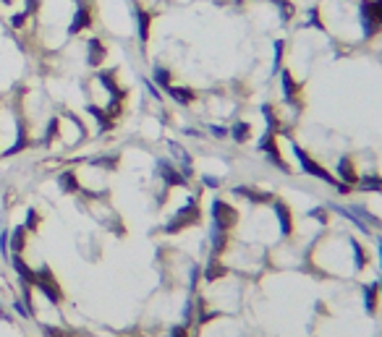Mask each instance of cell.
I'll use <instances>...</instances> for the list:
<instances>
[{
  "label": "cell",
  "instance_id": "52a82bcc",
  "mask_svg": "<svg viewBox=\"0 0 382 337\" xmlns=\"http://www.w3.org/2000/svg\"><path fill=\"white\" fill-rule=\"evenodd\" d=\"M157 172H160V178H163L165 186H183V183H186V178H183L168 160H160L157 162Z\"/></svg>",
  "mask_w": 382,
  "mask_h": 337
},
{
  "label": "cell",
  "instance_id": "3957f363",
  "mask_svg": "<svg viewBox=\"0 0 382 337\" xmlns=\"http://www.w3.org/2000/svg\"><path fill=\"white\" fill-rule=\"evenodd\" d=\"M212 220H215V228L228 230L230 225L236 222V209H233V206H228L225 202L215 199V204H212Z\"/></svg>",
  "mask_w": 382,
  "mask_h": 337
},
{
  "label": "cell",
  "instance_id": "9a60e30c",
  "mask_svg": "<svg viewBox=\"0 0 382 337\" xmlns=\"http://www.w3.org/2000/svg\"><path fill=\"white\" fill-rule=\"evenodd\" d=\"M136 24H139V40H142V44L149 40V24H152V18H149L147 10L139 8L136 10Z\"/></svg>",
  "mask_w": 382,
  "mask_h": 337
},
{
  "label": "cell",
  "instance_id": "d6a6232c",
  "mask_svg": "<svg viewBox=\"0 0 382 337\" xmlns=\"http://www.w3.org/2000/svg\"><path fill=\"white\" fill-rule=\"evenodd\" d=\"M379 251H382V240H379Z\"/></svg>",
  "mask_w": 382,
  "mask_h": 337
},
{
  "label": "cell",
  "instance_id": "8992f818",
  "mask_svg": "<svg viewBox=\"0 0 382 337\" xmlns=\"http://www.w3.org/2000/svg\"><path fill=\"white\" fill-rule=\"evenodd\" d=\"M87 48H89V52H87V66H89V68H100V66H102V60L108 58L105 44H102L97 37H92V40L87 42Z\"/></svg>",
  "mask_w": 382,
  "mask_h": 337
},
{
  "label": "cell",
  "instance_id": "2e32d148",
  "mask_svg": "<svg viewBox=\"0 0 382 337\" xmlns=\"http://www.w3.org/2000/svg\"><path fill=\"white\" fill-rule=\"evenodd\" d=\"M364 18H374L377 24H382V0H374V3H364L361 6Z\"/></svg>",
  "mask_w": 382,
  "mask_h": 337
},
{
  "label": "cell",
  "instance_id": "8fae6325",
  "mask_svg": "<svg viewBox=\"0 0 382 337\" xmlns=\"http://www.w3.org/2000/svg\"><path fill=\"white\" fill-rule=\"evenodd\" d=\"M296 154H298V160H301V165H304V170H309L314 178H319V180H327V183H335V178L330 176V172H327L325 168H319L317 162H311V160H309L304 152H301V149H296Z\"/></svg>",
  "mask_w": 382,
  "mask_h": 337
},
{
  "label": "cell",
  "instance_id": "ba28073f",
  "mask_svg": "<svg viewBox=\"0 0 382 337\" xmlns=\"http://www.w3.org/2000/svg\"><path fill=\"white\" fill-rule=\"evenodd\" d=\"M87 112L97 120V131H100V134H108V131L113 128V126H115V120L108 118L105 108H100V104H95V102H89V104H87Z\"/></svg>",
  "mask_w": 382,
  "mask_h": 337
},
{
  "label": "cell",
  "instance_id": "44dd1931",
  "mask_svg": "<svg viewBox=\"0 0 382 337\" xmlns=\"http://www.w3.org/2000/svg\"><path fill=\"white\" fill-rule=\"evenodd\" d=\"M14 311L19 314L21 319H32V311H29V306H27L21 298H19V300H14Z\"/></svg>",
  "mask_w": 382,
  "mask_h": 337
},
{
  "label": "cell",
  "instance_id": "1f68e13d",
  "mask_svg": "<svg viewBox=\"0 0 382 337\" xmlns=\"http://www.w3.org/2000/svg\"><path fill=\"white\" fill-rule=\"evenodd\" d=\"M3 3H6V6H8V3H11V0H3Z\"/></svg>",
  "mask_w": 382,
  "mask_h": 337
},
{
  "label": "cell",
  "instance_id": "6da1fadb",
  "mask_svg": "<svg viewBox=\"0 0 382 337\" xmlns=\"http://www.w3.org/2000/svg\"><path fill=\"white\" fill-rule=\"evenodd\" d=\"M32 288H37L40 293L45 296V300H50V306H61V300H63V290L61 285H58L55 280V274L48 264L40 266V270H34V282Z\"/></svg>",
  "mask_w": 382,
  "mask_h": 337
},
{
  "label": "cell",
  "instance_id": "d4e9b609",
  "mask_svg": "<svg viewBox=\"0 0 382 337\" xmlns=\"http://www.w3.org/2000/svg\"><path fill=\"white\" fill-rule=\"evenodd\" d=\"M168 334H170V337H189V330L183 327V324H176V327H170Z\"/></svg>",
  "mask_w": 382,
  "mask_h": 337
},
{
  "label": "cell",
  "instance_id": "4dcf8cb0",
  "mask_svg": "<svg viewBox=\"0 0 382 337\" xmlns=\"http://www.w3.org/2000/svg\"><path fill=\"white\" fill-rule=\"evenodd\" d=\"M0 319H3V322H11V314H6L3 308H0Z\"/></svg>",
  "mask_w": 382,
  "mask_h": 337
},
{
  "label": "cell",
  "instance_id": "603a6c76",
  "mask_svg": "<svg viewBox=\"0 0 382 337\" xmlns=\"http://www.w3.org/2000/svg\"><path fill=\"white\" fill-rule=\"evenodd\" d=\"M277 214H280V225H283V230L288 233V230H291V214H288V209H285L283 204H277Z\"/></svg>",
  "mask_w": 382,
  "mask_h": 337
},
{
  "label": "cell",
  "instance_id": "f1b7e54d",
  "mask_svg": "<svg viewBox=\"0 0 382 337\" xmlns=\"http://www.w3.org/2000/svg\"><path fill=\"white\" fill-rule=\"evenodd\" d=\"M361 186H364V188H382V180H361Z\"/></svg>",
  "mask_w": 382,
  "mask_h": 337
},
{
  "label": "cell",
  "instance_id": "cb8c5ba5",
  "mask_svg": "<svg viewBox=\"0 0 382 337\" xmlns=\"http://www.w3.org/2000/svg\"><path fill=\"white\" fill-rule=\"evenodd\" d=\"M11 246H8V230H3V233H0V254H3V259L8 262L11 259Z\"/></svg>",
  "mask_w": 382,
  "mask_h": 337
},
{
  "label": "cell",
  "instance_id": "e0dca14e",
  "mask_svg": "<svg viewBox=\"0 0 382 337\" xmlns=\"http://www.w3.org/2000/svg\"><path fill=\"white\" fill-rule=\"evenodd\" d=\"M24 228H27V233H37V228H40V212L34 206H27V220H24Z\"/></svg>",
  "mask_w": 382,
  "mask_h": 337
},
{
  "label": "cell",
  "instance_id": "f546056e",
  "mask_svg": "<svg viewBox=\"0 0 382 337\" xmlns=\"http://www.w3.org/2000/svg\"><path fill=\"white\" fill-rule=\"evenodd\" d=\"M210 131H212V134H215V136H217V138H220V136H225V134H228V131H225V128H220V126H210Z\"/></svg>",
  "mask_w": 382,
  "mask_h": 337
},
{
  "label": "cell",
  "instance_id": "d6986e66",
  "mask_svg": "<svg viewBox=\"0 0 382 337\" xmlns=\"http://www.w3.org/2000/svg\"><path fill=\"white\" fill-rule=\"evenodd\" d=\"M340 178H343V180H348V183H353V180H356V176H353V168H351V162H348V160H343V162H340Z\"/></svg>",
  "mask_w": 382,
  "mask_h": 337
},
{
  "label": "cell",
  "instance_id": "7402d4cb",
  "mask_svg": "<svg viewBox=\"0 0 382 337\" xmlns=\"http://www.w3.org/2000/svg\"><path fill=\"white\" fill-rule=\"evenodd\" d=\"M27 18H29L27 10H21V14H14V16H11V26H14V29H24Z\"/></svg>",
  "mask_w": 382,
  "mask_h": 337
},
{
  "label": "cell",
  "instance_id": "7a4b0ae2",
  "mask_svg": "<svg viewBox=\"0 0 382 337\" xmlns=\"http://www.w3.org/2000/svg\"><path fill=\"white\" fill-rule=\"evenodd\" d=\"M199 222V206L194 202H189L183 209H178L176 217H170V222L165 225V233H178V230L189 228V225H196Z\"/></svg>",
  "mask_w": 382,
  "mask_h": 337
},
{
  "label": "cell",
  "instance_id": "7c38bea8",
  "mask_svg": "<svg viewBox=\"0 0 382 337\" xmlns=\"http://www.w3.org/2000/svg\"><path fill=\"white\" fill-rule=\"evenodd\" d=\"M8 262L14 264V270H16V274L21 277V282H27V285L34 282V270L24 262V256H21V254H11V259H8Z\"/></svg>",
  "mask_w": 382,
  "mask_h": 337
},
{
  "label": "cell",
  "instance_id": "4316f807",
  "mask_svg": "<svg viewBox=\"0 0 382 337\" xmlns=\"http://www.w3.org/2000/svg\"><path fill=\"white\" fill-rule=\"evenodd\" d=\"M24 3H27V14H29V16L40 10V0H24Z\"/></svg>",
  "mask_w": 382,
  "mask_h": 337
},
{
  "label": "cell",
  "instance_id": "83f0119b",
  "mask_svg": "<svg viewBox=\"0 0 382 337\" xmlns=\"http://www.w3.org/2000/svg\"><path fill=\"white\" fill-rule=\"evenodd\" d=\"M144 86H147V92H149V94H152L155 100H160V92H157V86L152 84V81H144Z\"/></svg>",
  "mask_w": 382,
  "mask_h": 337
},
{
  "label": "cell",
  "instance_id": "ac0fdd59",
  "mask_svg": "<svg viewBox=\"0 0 382 337\" xmlns=\"http://www.w3.org/2000/svg\"><path fill=\"white\" fill-rule=\"evenodd\" d=\"M155 81H157V84L160 86H163V89H168L170 86V71H168V68H155Z\"/></svg>",
  "mask_w": 382,
  "mask_h": 337
},
{
  "label": "cell",
  "instance_id": "484cf974",
  "mask_svg": "<svg viewBox=\"0 0 382 337\" xmlns=\"http://www.w3.org/2000/svg\"><path fill=\"white\" fill-rule=\"evenodd\" d=\"M374 298H377V288H372V290H366V306H369V311L374 308Z\"/></svg>",
  "mask_w": 382,
  "mask_h": 337
},
{
  "label": "cell",
  "instance_id": "9c48e42d",
  "mask_svg": "<svg viewBox=\"0 0 382 337\" xmlns=\"http://www.w3.org/2000/svg\"><path fill=\"white\" fill-rule=\"evenodd\" d=\"M27 228L24 225H16L14 230L8 233V246H11V254H24L27 248Z\"/></svg>",
  "mask_w": 382,
  "mask_h": 337
},
{
  "label": "cell",
  "instance_id": "30bf717a",
  "mask_svg": "<svg viewBox=\"0 0 382 337\" xmlns=\"http://www.w3.org/2000/svg\"><path fill=\"white\" fill-rule=\"evenodd\" d=\"M58 186H61L63 194H79V191H82V183H79V176L74 170L58 172Z\"/></svg>",
  "mask_w": 382,
  "mask_h": 337
},
{
  "label": "cell",
  "instance_id": "277c9868",
  "mask_svg": "<svg viewBox=\"0 0 382 337\" xmlns=\"http://www.w3.org/2000/svg\"><path fill=\"white\" fill-rule=\"evenodd\" d=\"M97 81L108 92V100H126V92L118 86V81H115V74L113 71H100L97 74Z\"/></svg>",
  "mask_w": 382,
  "mask_h": 337
},
{
  "label": "cell",
  "instance_id": "ffe728a7",
  "mask_svg": "<svg viewBox=\"0 0 382 337\" xmlns=\"http://www.w3.org/2000/svg\"><path fill=\"white\" fill-rule=\"evenodd\" d=\"M249 123H238V126H233V138L236 142H244V138H249Z\"/></svg>",
  "mask_w": 382,
  "mask_h": 337
},
{
  "label": "cell",
  "instance_id": "5b68a950",
  "mask_svg": "<svg viewBox=\"0 0 382 337\" xmlns=\"http://www.w3.org/2000/svg\"><path fill=\"white\" fill-rule=\"evenodd\" d=\"M89 26H92V10H89V6L79 3L76 14H74V21H71V26H68V34H79V32H84Z\"/></svg>",
  "mask_w": 382,
  "mask_h": 337
},
{
  "label": "cell",
  "instance_id": "5bb4252c",
  "mask_svg": "<svg viewBox=\"0 0 382 337\" xmlns=\"http://www.w3.org/2000/svg\"><path fill=\"white\" fill-rule=\"evenodd\" d=\"M165 92H168V94H170L173 100H176L178 104H191V102H194V97H196L191 89H186V86H173V84H170Z\"/></svg>",
  "mask_w": 382,
  "mask_h": 337
},
{
  "label": "cell",
  "instance_id": "4fadbf2b",
  "mask_svg": "<svg viewBox=\"0 0 382 337\" xmlns=\"http://www.w3.org/2000/svg\"><path fill=\"white\" fill-rule=\"evenodd\" d=\"M61 128H63L61 118H58V115H50V118H48V126H45V134H42V144L50 146L55 138H61Z\"/></svg>",
  "mask_w": 382,
  "mask_h": 337
}]
</instances>
